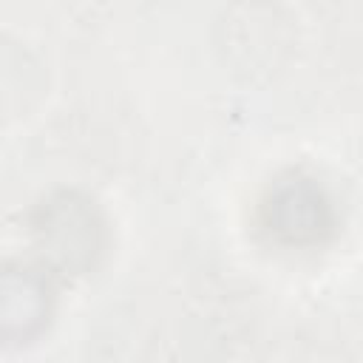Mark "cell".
<instances>
[{
    "label": "cell",
    "instance_id": "6da1fadb",
    "mask_svg": "<svg viewBox=\"0 0 363 363\" xmlns=\"http://www.w3.org/2000/svg\"><path fill=\"white\" fill-rule=\"evenodd\" d=\"M45 284L28 269H0V337H26L45 318Z\"/></svg>",
    "mask_w": 363,
    "mask_h": 363
},
{
    "label": "cell",
    "instance_id": "7a4b0ae2",
    "mask_svg": "<svg viewBox=\"0 0 363 363\" xmlns=\"http://www.w3.org/2000/svg\"><path fill=\"white\" fill-rule=\"evenodd\" d=\"M43 244L48 241L51 250L62 264H88L94 252V224H91V210L82 204H74L65 199L62 204L48 207V218L40 227Z\"/></svg>",
    "mask_w": 363,
    "mask_h": 363
}]
</instances>
